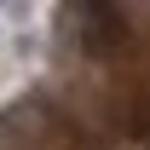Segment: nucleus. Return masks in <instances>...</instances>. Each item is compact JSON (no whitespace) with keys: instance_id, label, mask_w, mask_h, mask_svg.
<instances>
[{"instance_id":"f257e3e1","label":"nucleus","mask_w":150,"mask_h":150,"mask_svg":"<svg viewBox=\"0 0 150 150\" xmlns=\"http://www.w3.org/2000/svg\"><path fill=\"white\" fill-rule=\"evenodd\" d=\"M69 29L75 40H81V52H115L121 46V35H127V18H121V6L115 0H69Z\"/></svg>"}]
</instances>
